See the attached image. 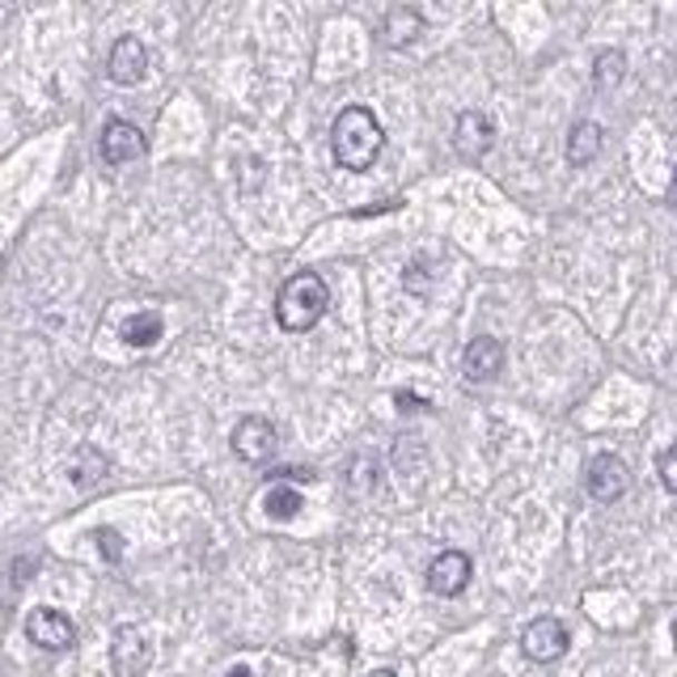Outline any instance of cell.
I'll list each match as a JSON object with an SVG mask.
<instances>
[{
  "instance_id": "6da1fadb",
  "label": "cell",
  "mask_w": 677,
  "mask_h": 677,
  "mask_svg": "<svg viewBox=\"0 0 677 677\" xmlns=\"http://www.w3.org/2000/svg\"><path fill=\"white\" fill-rule=\"evenodd\" d=\"M381 145H385V131H381L377 115L369 106H347L335 115V127H331V153L343 169L352 174H364L373 169Z\"/></svg>"
},
{
  "instance_id": "7a4b0ae2",
  "label": "cell",
  "mask_w": 677,
  "mask_h": 677,
  "mask_svg": "<svg viewBox=\"0 0 677 677\" xmlns=\"http://www.w3.org/2000/svg\"><path fill=\"white\" fill-rule=\"evenodd\" d=\"M326 305H331L326 279L317 272H301L279 288V296H275V322H279L284 331L301 335V331H310V326L322 322Z\"/></svg>"
},
{
  "instance_id": "3957f363",
  "label": "cell",
  "mask_w": 677,
  "mask_h": 677,
  "mask_svg": "<svg viewBox=\"0 0 677 677\" xmlns=\"http://www.w3.org/2000/svg\"><path fill=\"white\" fill-rule=\"evenodd\" d=\"M585 487H589V496L597 500V504H614V500H622V496H627V487H631L627 462H622V458H614V453H597V458L589 462Z\"/></svg>"
},
{
  "instance_id": "277c9868",
  "label": "cell",
  "mask_w": 677,
  "mask_h": 677,
  "mask_svg": "<svg viewBox=\"0 0 677 677\" xmlns=\"http://www.w3.org/2000/svg\"><path fill=\"white\" fill-rule=\"evenodd\" d=\"M26 635H30V644H39L47 653H63V648H72L77 627H72V618L63 610L39 606V610H30V618H26Z\"/></svg>"
},
{
  "instance_id": "5b68a950",
  "label": "cell",
  "mask_w": 677,
  "mask_h": 677,
  "mask_svg": "<svg viewBox=\"0 0 677 677\" xmlns=\"http://www.w3.org/2000/svg\"><path fill=\"white\" fill-rule=\"evenodd\" d=\"M110 665L119 677H140L153 665V644L145 639L140 627H119L110 639Z\"/></svg>"
},
{
  "instance_id": "8992f818",
  "label": "cell",
  "mask_w": 677,
  "mask_h": 677,
  "mask_svg": "<svg viewBox=\"0 0 677 677\" xmlns=\"http://www.w3.org/2000/svg\"><path fill=\"white\" fill-rule=\"evenodd\" d=\"M521 648H526L529 660L550 665V660H559V656L568 653V627L559 618H533L526 635H521Z\"/></svg>"
},
{
  "instance_id": "52a82bcc",
  "label": "cell",
  "mask_w": 677,
  "mask_h": 677,
  "mask_svg": "<svg viewBox=\"0 0 677 677\" xmlns=\"http://www.w3.org/2000/svg\"><path fill=\"white\" fill-rule=\"evenodd\" d=\"M275 428L272 420H263V415H246V420L233 428V453L242 458V462H267L275 453Z\"/></svg>"
},
{
  "instance_id": "ba28073f",
  "label": "cell",
  "mask_w": 677,
  "mask_h": 677,
  "mask_svg": "<svg viewBox=\"0 0 677 677\" xmlns=\"http://www.w3.org/2000/svg\"><path fill=\"white\" fill-rule=\"evenodd\" d=\"M491 140H496V124L487 119L483 110H465V115H458L453 148L462 153L465 161H483L487 153H491Z\"/></svg>"
},
{
  "instance_id": "9c48e42d",
  "label": "cell",
  "mask_w": 677,
  "mask_h": 677,
  "mask_svg": "<svg viewBox=\"0 0 677 677\" xmlns=\"http://www.w3.org/2000/svg\"><path fill=\"white\" fill-rule=\"evenodd\" d=\"M470 555L465 550H441L428 568V589L436 597H458V592L470 585Z\"/></svg>"
},
{
  "instance_id": "30bf717a",
  "label": "cell",
  "mask_w": 677,
  "mask_h": 677,
  "mask_svg": "<svg viewBox=\"0 0 677 677\" xmlns=\"http://www.w3.org/2000/svg\"><path fill=\"white\" fill-rule=\"evenodd\" d=\"M136 157H145V131L127 124V119H110L102 127V161L106 166H127Z\"/></svg>"
},
{
  "instance_id": "8fae6325",
  "label": "cell",
  "mask_w": 677,
  "mask_h": 677,
  "mask_svg": "<svg viewBox=\"0 0 677 677\" xmlns=\"http://www.w3.org/2000/svg\"><path fill=\"white\" fill-rule=\"evenodd\" d=\"M106 72L115 85H140L148 72V51L136 35H124V39L110 47V60H106Z\"/></svg>"
},
{
  "instance_id": "7c38bea8",
  "label": "cell",
  "mask_w": 677,
  "mask_h": 677,
  "mask_svg": "<svg viewBox=\"0 0 677 677\" xmlns=\"http://www.w3.org/2000/svg\"><path fill=\"white\" fill-rule=\"evenodd\" d=\"M462 369L470 381H491L500 369H504V343L491 335H479L465 343V356H462Z\"/></svg>"
},
{
  "instance_id": "4fadbf2b",
  "label": "cell",
  "mask_w": 677,
  "mask_h": 677,
  "mask_svg": "<svg viewBox=\"0 0 677 677\" xmlns=\"http://www.w3.org/2000/svg\"><path fill=\"white\" fill-rule=\"evenodd\" d=\"M420 30H423L420 13L406 9V4H399V9H390L385 21H381V42H385V47H406V42L420 39Z\"/></svg>"
},
{
  "instance_id": "5bb4252c",
  "label": "cell",
  "mask_w": 677,
  "mask_h": 677,
  "mask_svg": "<svg viewBox=\"0 0 677 677\" xmlns=\"http://www.w3.org/2000/svg\"><path fill=\"white\" fill-rule=\"evenodd\" d=\"M119 338H124L127 347H153V343L161 338V314H153V310H140V314L124 317V326H119Z\"/></svg>"
},
{
  "instance_id": "9a60e30c",
  "label": "cell",
  "mask_w": 677,
  "mask_h": 677,
  "mask_svg": "<svg viewBox=\"0 0 677 677\" xmlns=\"http://www.w3.org/2000/svg\"><path fill=\"white\" fill-rule=\"evenodd\" d=\"M597 153H601V127L592 119H580L568 136V161L571 166H589Z\"/></svg>"
},
{
  "instance_id": "2e32d148",
  "label": "cell",
  "mask_w": 677,
  "mask_h": 677,
  "mask_svg": "<svg viewBox=\"0 0 677 677\" xmlns=\"http://www.w3.org/2000/svg\"><path fill=\"white\" fill-rule=\"evenodd\" d=\"M110 470V462L102 458V449H94V444H85L77 449V462H72V483L77 487H94L102 483V474Z\"/></svg>"
},
{
  "instance_id": "e0dca14e",
  "label": "cell",
  "mask_w": 677,
  "mask_h": 677,
  "mask_svg": "<svg viewBox=\"0 0 677 677\" xmlns=\"http://www.w3.org/2000/svg\"><path fill=\"white\" fill-rule=\"evenodd\" d=\"M263 508L272 512L275 521H293L296 512H301V491H296V487H288V483H275L272 491H267Z\"/></svg>"
},
{
  "instance_id": "ac0fdd59",
  "label": "cell",
  "mask_w": 677,
  "mask_h": 677,
  "mask_svg": "<svg viewBox=\"0 0 677 677\" xmlns=\"http://www.w3.org/2000/svg\"><path fill=\"white\" fill-rule=\"evenodd\" d=\"M622 72H627L622 51H601V56H597V68H592V81H597V89H614V85L622 81Z\"/></svg>"
},
{
  "instance_id": "d6986e66",
  "label": "cell",
  "mask_w": 677,
  "mask_h": 677,
  "mask_svg": "<svg viewBox=\"0 0 677 677\" xmlns=\"http://www.w3.org/2000/svg\"><path fill=\"white\" fill-rule=\"evenodd\" d=\"M656 474H660L665 491H674V496H677V444H669V449L660 453V462H656Z\"/></svg>"
},
{
  "instance_id": "ffe728a7",
  "label": "cell",
  "mask_w": 677,
  "mask_h": 677,
  "mask_svg": "<svg viewBox=\"0 0 677 677\" xmlns=\"http://www.w3.org/2000/svg\"><path fill=\"white\" fill-rule=\"evenodd\" d=\"M94 538H98V550H102L110 563H119V559H124V538H119L115 529H98Z\"/></svg>"
},
{
  "instance_id": "44dd1931",
  "label": "cell",
  "mask_w": 677,
  "mask_h": 677,
  "mask_svg": "<svg viewBox=\"0 0 677 677\" xmlns=\"http://www.w3.org/2000/svg\"><path fill=\"white\" fill-rule=\"evenodd\" d=\"M394 402H399L402 411H423V406H428V402L415 399V394H406V390H399V394H394Z\"/></svg>"
},
{
  "instance_id": "7402d4cb",
  "label": "cell",
  "mask_w": 677,
  "mask_h": 677,
  "mask_svg": "<svg viewBox=\"0 0 677 677\" xmlns=\"http://www.w3.org/2000/svg\"><path fill=\"white\" fill-rule=\"evenodd\" d=\"M406 288H411V293L420 288L423 293V263H411V267H406Z\"/></svg>"
},
{
  "instance_id": "603a6c76",
  "label": "cell",
  "mask_w": 677,
  "mask_h": 677,
  "mask_svg": "<svg viewBox=\"0 0 677 677\" xmlns=\"http://www.w3.org/2000/svg\"><path fill=\"white\" fill-rule=\"evenodd\" d=\"M229 677H254V674L246 669V665H237V669H229Z\"/></svg>"
},
{
  "instance_id": "cb8c5ba5",
  "label": "cell",
  "mask_w": 677,
  "mask_h": 677,
  "mask_svg": "<svg viewBox=\"0 0 677 677\" xmlns=\"http://www.w3.org/2000/svg\"><path fill=\"white\" fill-rule=\"evenodd\" d=\"M669 204L677 208V169H674V187H669Z\"/></svg>"
},
{
  "instance_id": "d4e9b609",
  "label": "cell",
  "mask_w": 677,
  "mask_h": 677,
  "mask_svg": "<svg viewBox=\"0 0 677 677\" xmlns=\"http://www.w3.org/2000/svg\"><path fill=\"white\" fill-rule=\"evenodd\" d=\"M369 677H394V674H390V669H377V674H369Z\"/></svg>"
},
{
  "instance_id": "484cf974",
  "label": "cell",
  "mask_w": 677,
  "mask_h": 677,
  "mask_svg": "<svg viewBox=\"0 0 677 677\" xmlns=\"http://www.w3.org/2000/svg\"><path fill=\"white\" fill-rule=\"evenodd\" d=\"M674 644H677V622H674Z\"/></svg>"
}]
</instances>
